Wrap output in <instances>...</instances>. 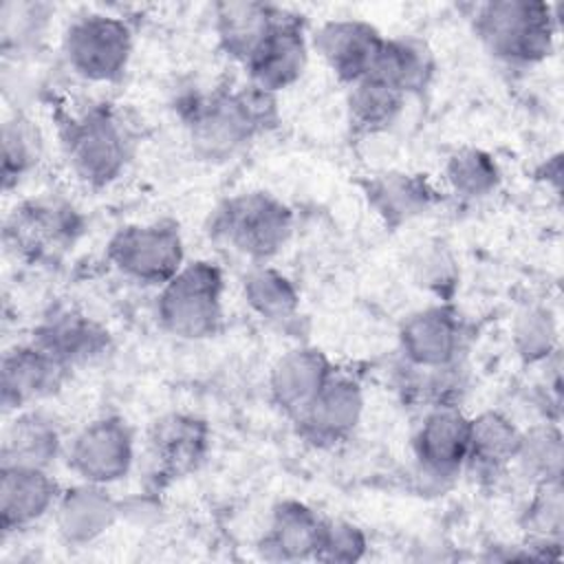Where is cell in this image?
Here are the masks:
<instances>
[{
	"label": "cell",
	"instance_id": "obj_1",
	"mask_svg": "<svg viewBox=\"0 0 564 564\" xmlns=\"http://www.w3.org/2000/svg\"><path fill=\"white\" fill-rule=\"evenodd\" d=\"M181 119L192 148L207 161H225L278 121V101L251 82L183 99Z\"/></svg>",
	"mask_w": 564,
	"mask_h": 564
},
{
	"label": "cell",
	"instance_id": "obj_2",
	"mask_svg": "<svg viewBox=\"0 0 564 564\" xmlns=\"http://www.w3.org/2000/svg\"><path fill=\"white\" fill-rule=\"evenodd\" d=\"M57 134L73 174L90 187H106L117 181L128 167L137 143L121 112L108 104H90L64 112Z\"/></svg>",
	"mask_w": 564,
	"mask_h": 564
},
{
	"label": "cell",
	"instance_id": "obj_3",
	"mask_svg": "<svg viewBox=\"0 0 564 564\" xmlns=\"http://www.w3.org/2000/svg\"><path fill=\"white\" fill-rule=\"evenodd\" d=\"M471 22L489 55L518 66L546 59L560 31L557 7L540 0H489L476 7Z\"/></svg>",
	"mask_w": 564,
	"mask_h": 564
},
{
	"label": "cell",
	"instance_id": "obj_4",
	"mask_svg": "<svg viewBox=\"0 0 564 564\" xmlns=\"http://www.w3.org/2000/svg\"><path fill=\"white\" fill-rule=\"evenodd\" d=\"M225 278L209 260L185 262L183 269L159 289L156 319L178 339L200 341L223 326Z\"/></svg>",
	"mask_w": 564,
	"mask_h": 564
},
{
	"label": "cell",
	"instance_id": "obj_5",
	"mask_svg": "<svg viewBox=\"0 0 564 564\" xmlns=\"http://www.w3.org/2000/svg\"><path fill=\"white\" fill-rule=\"evenodd\" d=\"M209 231L236 253L264 262L278 256L289 242L293 212L269 192H240L216 207Z\"/></svg>",
	"mask_w": 564,
	"mask_h": 564
},
{
	"label": "cell",
	"instance_id": "obj_6",
	"mask_svg": "<svg viewBox=\"0 0 564 564\" xmlns=\"http://www.w3.org/2000/svg\"><path fill=\"white\" fill-rule=\"evenodd\" d=\"M134 48L130 24L110 13H84L68 22L62 35L66 66L93 84H112L123 77Z\"/></svg>",
	"mask_w": 564,
	"mask_h": 564
},
{
	"label": "cell",
	"instance_id": "obj_7",
	"mask_svg": "<svg viewBox=\"0 0 564 564\" xmlns=\"http://www.w3.org/2000/svg\"><path fill=\"white\" fill-rule=\"evenodd\" d=\"M106 256L123 278L159 289L185 264L183 236L178 225L170 220L137 223L117 229L108 240Z\"/></svg>",
	"mask_w": 564,
	"mask_h": 564
},
{
	"label": "cell",
	"instance_id": "obj_8",
	"mask_svg": "<svg viewBox=\"0 0 564 564\" xmlns=\"http://www.w3.org/2000/svg\"><path fill=\"white\" fill-rule=\"evenodd\" d=\"M66 463L84 482L104 487L119 482L134 463V432L121 416H99L73 436Z\"/></svg>",
	"mask_w": 564,
	"mask_h": 564
},
{
	"label": "cell",
	"instance_id": "obj_9",
	"mask_svg": "<svg viewBox=\"0 0 564 564\" xmlns=\"http://www.w3.org/2000/svg\"><path fill=\"white\" fill-rule=\"evenodd\" d=\"M465 322L447 304H432L410 313L399 328V352L410 368L434 370L460 364L465 348Z\"/></svg>",
	"mask_w": 564,
	"mask_h": 564
},
{
	"label": "cell",
	"instance_id": "obj_10",
	"mask_svg": "<svg viewBox=\"0 0 564 564\" xmlns=\"http://www.w3.org/2000/svg\"><path fill=\"white\" fill-rule=\"evenodd\" d=\"M412 452L423 476L438 482L458 476L469 454V416L458 405L427 408L414 430Z\"/></svg>",
	"mask_w": 564,
	"mask_h": 564
},
{
	"label": "cell",
	"instance_id": "obj_11",
	"mask_svg": "<svg viewBox=\"0 0 564 564\" xmlns=\"http://www.w3.org/2000/svg\"><path fill=\"white\" fill-rule=\"evenodd\" d=\"M77 212L57 198H33L13 209L7 223V240L33 260L53 258L79 236Z\"/></svg>",
	"mask_w": 564,
	"mask_h": 564
},
{
	"label": "cell",
	"instance_id": "obj_12",
	"mask_svg": "<svg viewBox=\"0 0 564 564\" xmlns=\"http://www.w3.org/2000/svg\"><path fill=\"white\" fill-rule=\"evenodd\" d=\"M364 403L361 383L352 375L335 370L293 423L304 441L317 447H333L357 430L364 416Z\"/></svg>",
	"mask_w": 564,
	"mask_h": 564
},
{
	"label": "cell",
	"instance_id": "obj_13",
	"mask_svg": "<svg viewBox=\"0 0 564 564\" xmlns=\"http://www.w3.org/2000/svg\"><path fill=\"white\" fill-rule=\"evenodd\" d=\"M308 40L304 33V20L291 11L280 13L273 29L258 46V51L245 64L247 82L278 95L291 88L306 70Z\"/></svg>",
	"mask_w": 564,
	"mask_h": 564
},
{
	"label": "cell",
	"instance_id": "obj_14",
	"mask_svg": "<svg viewBox=\"0 0 564 564\" xmlns=\"http://www.w3.org/2000/svg\"><path fill=\"white\" fill-rule=\"evenodd\" d=\"M383 40L379 29L366 20L333 18L319 24L311 37V46L330 73L350 86L370 73Z\"/></svg>",
	"mask_w": 564,
	"mask_h": 564
},
{
	"label": "cell",
	"instance_id": "obj_15",
	"mask_svg": "<svg viewBox=\"0 0 564 564\" xmlns=\"http://www.w3.org/2000/svg\"><path fill=\"white\" fill-rule=\"evenodd\" d=\"M68 372V368H64L33 341L9 348L0 364L2 410L20 412L55 394Z\"/></svg>",
	"mask_w": 564,
	"mask_h": 564
},
{
	"label": "cell",
	"instance_id": "obj_16",
	"mask_svg": "<svg viewBox=\"0 0 564 564\" xmlns=\"http://www.w3.org/2000/svg\"><path fill=\"white\" fill-rule=\"evenodd\" d=\"M209 425L187 412H167L148 430V458L163 478L192 474L207 456Z\"/></svg>",
	"mask_w": 564,
	"mask_h": 564
},
{
	"label": "cell",
	"instance_id": "obj_17",
	"mask_svg": "<svg viewBox=\"0 0 564 564\" xmlns=\"http://www.w3.org/2000/svg\"><path fill=\"white\" fill-rule=\"evenodd\" d=\"M33 344L48 352L64 368L73 370L108 348V330L73 306H57L33 328Z\"/></svg>",
	"mask_w": 564,
	"mask_h": 564
},
{
	"label": "cell",
	"instance_id": "obj_18",
	"mask_svg": "<svg viewBox=\"0 0 564 564\" xmlns=\"http://www.w3.org/2000/svg\"><path fill=\"white\" fill-rule=\"evenodd\" d=\"M62 489L48 469L0 465V529H29L51 513Z\"/></svg>",
	"mask_w": 564,
	"mask_h": 564
},
{
	"label": "cell",
	"instance_id": "obj_19",
	"mask_svg": "<svg viewBox=\"0 0 564 564\" xmlns=\"http://www.w3.org/2000/svg\"><path fill=\"white\" fill-rule=\"evenodd\" d=\"M335 372L330 359L313 346L284 352L269 372V394L280 412L295 421Z\"/></svg>",
	"mask_w": 564,
	"mask_h": 564
},
{
	"label": "cell",
	"instance_id": "obj_20",
	"mask_svg": "<svg viewBox=\"0 0 564 564\" xmlns=\"http://www.w3.org/2000/svg\"><path fill=\"white\" fill-rule=\"evenodd\" d=\"M119 505L104 485L79 480L64 489L53 509L59 538L70 546H86L99 540L117 520Z\"/></svg>",
	"mask_w": 564,
	"mask_h": 564
},
{
	"label": "cell",
	"instance_id": "obj_21",
	"mask_svg": "<svg viewBox=\"0 0 564 564\" xmlns=\"http://www.w3.org/2000/svg\"><path fill=\"white\" fill-rule=\"evenodd\" d=\"M324 518L300 500H280L271 509L258 551L269 562L313 560Z\"/></svg>",
	"mask_w": 564,
	"mask_h": 564
},
{
	"label": "cell",
	"instance_id": "obj_22",
	"mask_svg": "<svg viewBox=\"0 0 564 564\" xmlns=\"http://www.w3.org/2000/svg\"><path fill=\"white\" fill-rule=\"evenodd\" d=\"M282 9L267 2L225 0L214 7V31L218 46L231 59L247 64L264 42Z\"/></svg>",
	"mask_w": 564,
	"mask_h": 564
},
{
	"label": "cell",
	"instance_id": "obj_23",
	"mask_svg": "<svg viewBox=\"0 0 564 564\" xmlns=\"http://www.w3.org/2000/svg\"><path fill=\"white\" fill-rule=\"evenodd\" d=\"M364 192L368 205L388 227H401L423 216L436 200V192L423 174L401 170L370 176Z\"/></svg>",
	"mask_w": 564,
	"mask_h": 564
},
{
	"label": "cell",
	"instance_id": "obj_24",
	"mask_svg": "<svg viewBox=\"0 0 564 564\" xmlns=\"http://www.w3.org/2000/svg\"><path fill=\"white\" fill-rule=\"evenodd\" d=\"M62 454V434L55 421L35 410H20L4 427L0 465L51 469Z\"/></svg>",
	"mask_w": 564,
	"mask_h": 564
},
{
	"label": "cell",
	"instance_id": "obj_25",
	"mask_svg": "<svg viewBox=\"0 0 564 564\" xmlns=\"http://www.w3.org/2000/svg\"><path fill=\"white\" fill-rule=\"evenodd\" d=\"M522 430L502 412L485 410L469 416V454L465 469L478 476H498L516 463Z\"/></svg>",
	"mask_w": 564,
	"mask_h": 564
},
{
	"label": "cell",
	"instance_id": "obj_26",
	"mask_svg": "<svg viewBox=\"0 0 564 564\" xmlns=\"http://www.w3.org/2000/svg\"><path fill=\"white\" fill-rule=\"evenodd\" d=\"M434 68V55L421 40L386 37L368 75L408 97L430 86Z\"/></svg>",
	"mask_w": 564,
	"mask_h": 564
},
{
	"label": "cell",
	"instance_id": "obj_27",
	"mask_svg": "<svg viewBox=\"0 0 564 564\" xmlns=\"http://www.w3.org/2000/svg\"><path fill=\"white\" fill-rule=\"evenodd\" d=\"M403 104L405 95L366 75L346 95L348 123L357 134H379L399 119Z\"/></svg>",
	"mask_w": 564,
	"mask_h": 564
},
{
	"label": "cell",
	"instance_id": "obj_28",
	"mask_svg": "<svg viewBox=\"0 0 564 564\" xmlns=\"http://www.w3.org/2000/svg\"><path fill=\"white\" fill-rule=\"evenodd\" d=\"M245 304L264 322L286 324L300 311V291L282 271L258 264L242 280Z\"/></svg>",
	"mask_w": 564,
	"mask_h": 564
},
{
	"label": "cell",
	"instance_id": "obj_29",
	"mask_svg": "<svg viewBox=\"0 0 564 564\" xmlns=\"http://www.w3.org/2000/svg\"><path fill=\"white\" fill-rule=\"evenodd\" d=\"M522 474L533 482L562 480V463H564V441L557 421H542L522 430L520 449L516 456Z\"/></svg>",
	"mask_w": 564,
	"mask_h": 564
},
{
	"label": "cell",
	"instance_id": "obj_30",
	"mask_svg": "<svg viewBox=\"0 0 564 564\" xmlns=\"http://www.w3.org/2000/svg\"><path fill=\"white\" fill-rule=\"evenodd\" d=\"M443 178L458 198L476 200L489 196L498 187L500 167L489 152L467 145L447 156Z\"/></svg>",
	"mask_w": 564,
	"mask_h": 564
},
{
	"label": "cell",
	"instance_id": "obj_31",
	"mask_svg": "<svg viewBox=\"0 0 564 564\" xmlns=\"http://www.w3.org/2000/svg\"><path fill=\"white\" fill-rule=\"evenodd\" d=\"M511 341L516 355L529 364H544L557 357L560 330L555 313L544 304L524 306L511 326Z\"/></svg>",
	"mask_w": 564,
	"mask_h": 564
},
{
	"label": "cell",
	"instance_id": "obj_32",
	"mask_svg": "<svg viewBox=\"0 0 564 564\" xmlns=\"http://www.w3.org/2000/svg\"><path fill=\"white\" fill-rule=\"evenodd\" d=\"M527 542L562 546L564 535V489L562 480L533 485V494L520 516Z\"/></svg>",
	"mask_w": 564,
	"mask_h": 564
},
{
	"label": "cell",
	"instance_id": "obj_33",
	"mask_svg": "<svg viewBox=\"0 0 564 564\" xmlns=\"http://www.w3.org/2000/svg\"><path fill=\"white\" fill-rule=\"evenodd\" d=\"M42 156V137L37 126L15 112L2 123V187L11 189L20 183Z\"/></svg>",
	"mask_w": 564,
	"mask_h": 564
},
{
	"label": "cell",
	"instance_id": "obj_34",
	"mask_svg": "<svg viewBox=\"0 0 564 564\" xmlns=\"http://www.w3.org/2000/svg\"><path fill=\"white\" fill-rule=\"evenodd\" d=\"M414 280L447 302L458 282V264L452 251L443 242H427L416 249L412 256Z\"/></svg>",
	"mask_w": 564,
	"mask_h": 564
},
{
	"label": "cell",
	"instance_id": "obj_35",
	"mask_svg": "<svg viewBox=\"0 0 564 564\" xmlns=\"http://www.w3.org/2000/svg\"><path fill=\"white\" fill-rule=\"evenodd\" d=\"M366 551L368 538L361 527L348 520H324L313 560L328 564H352L359 562Z\"/></svg>",
	"mask_w": 564,
	"mask_h": 564
}]
</instances>
